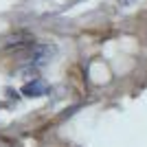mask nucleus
<instances>
[{
  "instance_id": "1",
  "label": "nucleus",
  "mask_w": 147,
  "mask_h": 147,
  "mask_svg": "<svg viewBox=\"0 0 147 147\" xmlns=\"http://www.w3.org/2000/svg\"><path fill=\"white\" fill-rule=\"evenodd\" d=\"M22 92H24L26 97H40V94H44V92H46V86H44L40 79H31L29 84L22 88Z\"/></svg>"
},
{
  "instance_id": "2",
  "label": "nucleus",
  "mask_w": 147,
  "mask_h": 147,
  "mask_svg": "<svg viewBox=\"0 0 147 147\" xmlns=\"http://www.w3.org/2000/svg\"><path fill=\"white\" fill-rule=\"evenodd\" d=\"M117 2H119L121 7H129V5H134L136 0H117Z\"/></svg>"
}]
</instances>
